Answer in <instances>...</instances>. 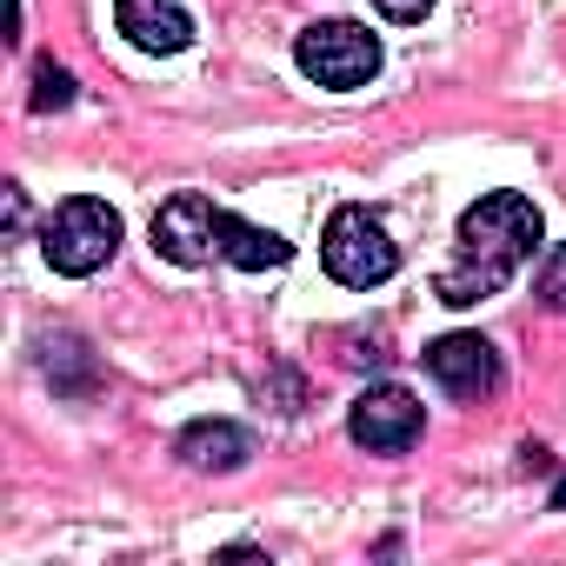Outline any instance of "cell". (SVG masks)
<instances>
[{"label":"cell","mask_w":566,"mask_h":566,"mask_svg":"<svg viewBox=\"0 0 566 566\" xmlns=\"http://www.w3.org/2000/svg\"><path fill=\"white\" fill-rule=\"evenodd\" d=\"M453 240H460V253H453V266L433 280V294L447 301V307H473V301H493L506 280L533 260V247H539V207L526 200V193H480L467 213H460V227H453Z\"/></svg>","instance_id":"6da1fadb"},{"label":"cell","mask_w":566,"mask_h":566,"mask_svg":"<svg viewBox=\"0 0 566 566\" xmlns=\"http://www.w3.org/2000/svg\"><path fill=\"white\" fill-rule=\"evenodd\" d=\"M321 266L340 280V287L374 294V287H387V280L400 273V247H394V233H387V220H380L374 207L347 200V207H334V213H327Z\"/></svg>","instance_id":"7a4b0ae2"},{"label":"cell","mask_w":566,"mask_h":566,"mask_svg":"<svg viewBox=\"0 0 566 566\" xmlns=\"http://www.w3.org/2000/svg\"><path fill=\"white\" fill-rule=\"evenodd\" d=\"M120 213L107 207V200H94V193H74V200H61L48 220H41V253H48V266L54 273H67V280H87V273H101L114 253H120Z\"/></svg>","instance_id":"3957f363"},{"label":"cell","mask_w":566,"mask_h":566,"mask_svg":"<svg viewBox=\"0 0 566 566\" xmlns=\"http://www.w3.org/2000/svg\"><path fill=\"white\" fill-rule=\"evenodd\" d=\"M294 67L327 94H354L380 74V34L360 21H314L294 41Z\"/></svg>","instance_id":"277c9868"},{"label":"cell","mask_w":566,"mask_h":566,"mask_svg":"<svg viewBox=\"0 0 566 566\" xmlns=\"http://www.w3.org/2000/svg\"><path fill=\"white\" fill-rule=\"evenodd\" d=\"M347 433H354V447H367V453H413L420 433H427V407H420L407 387L374 380V387L347 407Z\"/></svg>","instance_id":"5b68a950"},{"label":"cell","mask_w":566,"mask_h":566,"mask_svg":"<svg viewBox=\"0 0 566 566\" xmlns=\"http://www.w3.org/2000/svg\"><path fill=\"white\" fill-rule=\"evenodd\" d=\"M154 253L174 266H207L220 260V207L207 193H174L154 213Z\"/></svg>","instance_id":"8992f818"},{"label":"cell","mask_w":566,"mask_h":566,"mask_svg":"<svg viewBox=\"0 0 566 566\" xmlns=\"http://www.w3.org/2000/svg\"><path fill=\"white\" fill-rule=\"evenodd\" d=\"M420 360H427V374H433L453 400H486V394H500V354H493L486 334H440Z\"/></svg>","instance_id":"52a82bcc"},{"label":"cell","mask_w":566,"mask_h":566,"mask_svg":"<svg viewBox=\"0 0 566 566\" xmlns=\"http://www.w3.org/2000/svg\"><path fill=\"white\" fill-rule=\"evenodd\" d=\"M174 460H187L193 473H240L253 460V433L240 420H187L174 440Z\"/></svg>","instance_id":"ba28073f"},{"label":"cell","mask_w":566,"mask_h":566,"mask_svg":"<svg viewBox=\"0 0 566 566\" xmlns=\"http://www.w3.org/2000/svg\"><path fill=\"white\" fill-rule=\"evenodd\" d=\"M114 21L140 54H180L193 48V21L180 0H114Z\"/></svg>","instance_id":"9c48e42d"},{"label":"cell","mask_w":566,"mask_h":566,"mask_svg":"<svg viewBox=\"0 0 566 566\" xmlns=\"http://www.w3.org/2000/svg\"><path fill=\"white\" fill-rule=\"evenodd\" d=\"M41 374L54 380L61 400H94L101 387V360L81 334H41Z\"/></svg>","instance_id":"30bf717a"},{"label":"cell","mask_w":566,"mask_h":566,"mask_svg":"<svg viewBox=\"0 0 566 566\" xmlns=\"http://www.w3.org/2000/svg\"><path fill=\"white\" fill-rule=\"evenodd\" d=\"M220 260L240 266V273H266V266H287L294 247L280 240L273 227H253V220H240V213L220 207Z\"/></svg>","instance_id":"8fae6325"},{"label":"cell","mask_w":566,"mask_h":566,"mask_svg":"<svg viewBox=\"0 0 566 566\" xmlns=\"http://www.w3.org/2000/svg\"><path fill=\"white\" fill-rule=\"evenodd\" d=\"M28 107H34V114H61V107H74V74H67L61 61H41V67H34V94H28Z\"/></svg>","instance_id":"7c38bea8"},{"label":"cell","mask_w":566,"mask_h":566,"mask_svg":"<svg viewBox=\"0 0 566 566\" xmlns=\"http://www.w3.org/2000/svg\"><path fill=\"white\" fill-rule=\"evenodd\" d=\"M533 294H539V307H553V314H566V240L539 260V273H533Z\"/></svg>","instance_id":"4fadbf2b"},{"label":"cell","mask_w":566,"mask_h":566,"mask_svg":"<svg viewBox=\"0 0 566 566\" xmlns=\"http://www.w3.org/2000/svg\"><path fill=\"white\" fill-rule=\"evenodd\" d=\"M374 8H380L387 21H400V28H407V21H427V8H433V0H374Z\"/></svg>","instance_id":"5bb4252c"},{"label":"cell","mask_w":566,"mask_h":566,"mask_svg":"<svg viewBox=\"0 0 566 566\" xmlns=\"http://www.w3.org/2000/svg\"><path fill=\"white\" fill-rule=\"evenodd\" d=\"M21 220H28V193H21V187H8V227L21 233Z\"/></svg>","instance_id":"9a60e30c"},{"label":"cell","mask_w":566,"mask_h":566,"mask_svg":"<svg viewBox=\"0 0 566 566\" xmlns=\"http://www.w3.org/2000/svg\"><path fill=\"white\" fill-rule=\"evenodd\" d=\"M546 513H566V473H559V486H553V500H546Z\"/></svg>","instance_id":"2e32d148"}]
</instances>
